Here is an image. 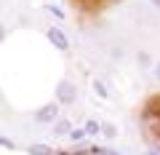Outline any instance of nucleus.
<instances>
[{"label":"nucleus","mask_w":160,"mask_h":155,"mask_svg":"<svg viewBox=\"0 0 160 155\" xmlns=\"http://www.w3.org/2000/svg\"><path fill=\"white\" fill-rule=\"evenodd\" d=\"M75 99H78V88H75L69 80H62V83L56 86V102H62V104H75Z\"/></svg>","instance_id":"nucleus-1"},{"label":"nucleus","mask_w":160,"mask_h":155,"mask_svg":"<svg viewBox=\"0 0 160 155\" xmlns=\"http://www.w3.org/2000/svg\"><path fill=\"white\" fill-rule=\"evenodd\" d=\"M35 118H38L40 123H53L59 118V102H51V104H46V107H40L38 112H35Z\"/></svg>","instance_id":"nucleus-2"},{"label":"nucleus","mask_w":160,"mask_h":155,"mask_svg":"<svg viewBox=\"0 0 160 155\" xmlns=\"http://www.w3.org/2000/svg\"><path fill=\"white\" fill-rule=\"evenodd\" d=\"M48 40H51L53 48H59V51H67V48H69V38L64 35V29H59V27L48 29Z\"/></svg>","instance_id":"nucleus-3"},{"label":"nucleus","mask_w":160,"mask_h":155,"mask_svg":"<svg viewBox=\"0 0 160 155\" xmlns=\"http://www.w3.org/2000/svg\"><path fill=\"white\" fill-rule=\"evenodd\" d=\"M72 131V126H69V121H56V126H53V134H59V137H64V134Z\"/></svg>","instance_id":"nucleus-4"},{"label":"nucleus","mask_w":160,"mask_h":155,"mask_svg":"<svg viewBox=\"0 0 160 155\" xmlns=\"http://www.w3.org/2000/svg\"><path fill=\"white\" fill-rule=\"evenodd\" d=\"M83 131H86V134H88V137H93V134H99V131H102V126H99V123H96V121H88V123H86V126H83Z\"/></svg>","instance_id":"nucleus-5"},{"label":"nucleus","mask_w":160,"mask_h":155,"mask_svg":"<svg viewBox=\"0 0 160 155\" xmlns=\"http://www.w3.org/2000/svg\"><path fill=\"white\" fill-rule=\"evenodd\" d=\"M102 134H104V137H109V139H115V137H118V128H115L112 123H107V126H102Z\"/></svg>","instance_id":"nucleus-6"},{"label":"nucleus","mask_w":160,"mask_h":155,"mask_svg":"<svg viewBox=\"0 0 160 155\" xmlns=\"http://www.w3.org/2000/svg\"><path fill=\"white\" fill-rule=\"evenodd\" d=\"M93 88H96V94H99L102 99H107V96H109V91L104 88V83H102V80H93Z\"/></svg>","instance_id":"nucleus-7"},{"label":"nucleus","mask_w":160,"mask_h":155,"mask_svg":"<svg viewBox=\"0 0 160 155\" xmlns=\"http://www.w3.org/2000/svg\"><path fill=\"white\" fill-rule=\"evenodd\" d=\"M46 11H48V13H53L56 19H64V11H62V8H56V6H46Z\"/></svg>","instance_id":"nucleus-8"},{"label":"nucleus","mask_w":160,"mask_h":155,"mask_svg":"<svg viewBox=\"0 0 160 155\" xmlns=\"http://www.w3.org/2000/svg\"><path fill=\"white\" fill-rule=\"evenodd\" d=\"M69 137H72L75 142H80V139L86 137V131H83V128H75V131H69Z\"/></svg>","instance_id":"nucleus-9"},{"label":"nucleus","mask_w":160,"mask_h":155,"mask_svg":"<svg viewBox=\"0 0 160 155\" xmlns=\"http://www.w3.org/2000/svg\"><path fill=\"white\" fill-rule=\"evenodd\" d=\"M0 144H3V147H13V142H11V139H6V137H0Z\"/></svg>","instance_id":"nucleus-10"},{"label":"nucleus","mask_w":160,"mask_h":155,"mask_svg":"<svg viewBox=\"0 0 160 155\" xmlns=\"http://www.w3.org/2000/svg\"><path fill=\"white\" fill-rule=\"evenodd\" d=\"M6 40V27H3V24H0V43Z\"/></svg>","instance_id":"nucleus-11"},{"label":"nucleus","mask_w":160,"mask_h":155,"mask_svg":"<svg viewBox=\"0 0 160 155\" xmlns=\"http://www.w3.org/2000/svg\"><path fill=\"white\" fill-rule=\"evenodd\" d=\"M155 78H158V80H160V62L155 64Z\"/></svg>","instance_id":"nucleus-12"},{"label":"nucleus","mask_w":160,"mask_h":155,"mask_svg":"<svg viewBox=\"0 0 160 155\" xmlns=\"http://www.w3.org/2000/svg\"><path fill=\"white\" fill-rule=\"evenodd\" d=\"M147 155H160V152H155V150H152V152H147Z\"/></svg>","instance_id":"nucleus-13"}]
</instances>
